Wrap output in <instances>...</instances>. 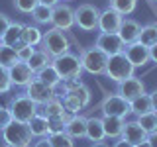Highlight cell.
Listing matches in <instances>:
<instances>
[{"label": "cell", "instance_id": "obj_13", "mask_svg": "<svg viewBox=\"0 0 157 147\" xmlns=\"http://www.w3.org/2000/svg\"><path fill=\"white\" fill-rule=\"evenodd\" d=\"M122 14H118L116 10L112 8H106L100 12V16H98V28L100 29V33H118V29H120V24H122Z\"/></svg>", "mask_w": 157, "mask_h": 147}, {"label": "cell", "instance_id": "obj_32", "mask_svg": "<svg viewBox=\"0 0 157 147\" xmlns=\"http://www.w3.org/2000/svg\"><path fill=\"white\" fill-rule=\"evenodd\" d=\"M49 141H51V147H75V141L73 137L65 134V131H59V134H51L47 135Z\"/></svg>", "mask_w": 157, "mask_h": 147}, {"label": "cell", "instance_id": "obj_28", "mask_svg": "<svg viewBox=\"0 0 157 147\" xmlns=\"http://www.w3.org/2000/svg\"><path fill=\"white\" fill-rule=\"evenodd\" d=\"M49 63H51V57H49L43 49H33L32 57L28 59V67L32 69L33 73H37L39 69H43L45 65H49Z\"/></svg>", "mask_w": 157, "mask_h": 147}, {"label": "cell", "instance_id": "obj_21", "mask_svg": "<svg viewBox=\"0 0 157 147\" xmlns=\"http://www.w3.org/2000/svg\"><path fill=\"white\" fill-rule=\"evenodd\" d=\"M37 114H43L45 118H53V116H63L65 114V108H63V102L59 98L53 96L51 100H47L45 104L37 106Z\"/></svg>", "mask_w": 157, "mask_h": 147}, {"label": "cell", "instance_id": "obj_40", "mask_svg": "<svg viewBox=\"0 0 157 147\" xmlns=\"http://www.w3.org/2000/svg\"><path fill=\"white\" fill-rule=\"evenodd\" d=\"M29 147H51V141H49L47 135H45V137H37V139L33 141Z\"/></svg>", "mask_w": 157, "mask_h": 147}, {"label": "cell", "instance_id": "obj_8", "mask_svg": "<svg viewBox=\"0 0 157 147\" xmlns=\"http://www.w3.org/2000/svg\"><path fill=\"white\" fill-rule=\"evenodd\" d=\"M100 110L104 116H118V118H126L130 114V102L124 100L122 96H118L116 92L114 94H108L104 96V100L100 102Z\"/></svg>", "mask_w": 157, "mask_h": 147}, {"label": "cell", "instance_id": "obj_5", "mask_svg": "<svg viewBox=\"0 0 157 147\" xmlns=\"http://www.w3.org/2000/svg\"><path fill=\"white\" fill-rule=\"evenodd\" d=\"M8 110H10V114H12V120L28 124V122L37 114V104L32 98H28L26 94H20V96L10 98Z\"/></svg>", "mask_w": 157, "mask_h": 147}, {"label": "cell", "instance_id": "obj_38", "mask_svg": "<svg viewBox=\"0 0 157 147\" xmlns=\"http://www.w3.org/2000/svg\"><path fill=\"white\" fill-rule=\"evenodd\" d=\"M10 122H12V114H10V110L4 108V106H0V131H2Z\"/></svg>", "mask_w": 157, "mask_h": 147}, {"label": "cell", "instance_id": "obj_25", "mask_svg": "<svg viewBox=\"0 0 157 147\" xmlns=\"http://www.w3.org/2000/svg\"><path fill=\"white\" fill-rule=\"evenodd\" d=\"M130 112H134L136 116H141V114H147V112H153L151 108V100H149V94H140L137 98L130 100Z\"/></svg>", "mask_w": 157, "mask_h": 147}, {"label": "cell", "instance_id": "obj_16", "mask_svg": "<svg viewBox=\"0 0 157 147\" xmlns=\"http://www.w3.org/2000/svg\"><path fill=\"white\" fill-rule=\"evenodd\" d=\"M140 22L134 18H122V24H120V29H118V36H120V39L124 41V45H128V43H134L137 41V36H140Z\"/></svg>", "mask_w": 157, "mask_h": 147}, {"label": "cell", "instance_id": "obj_41", "mask_svg": "<svg viewBox=\"0 0 157 147\" xmlns=\"http://www.w3.org/2000/svg\"><path fill=\"white\" fill-rule=\"evenodd\" d=\"M149 61H153L155 65H157V43L149 47Z\"/></svg>", "mask_w": 157, "mask_h": 147}, {"label": "cell", "instance_id": "obj_6", "mask_svg": "<svg viewBox=\"0 0 157 147\" xmlns=\"http://www.w3.org/2000/svg\"><path fill=\"white\" fill-rule=\"evenodd\" d=\"M108 63V55L104 51H100L96 45L88 47L81 51V65L82 71L90 73V75H104V69Z\"/></svg>", "mask_w": 157, "mask_h": 147}, {"label": "cell", "instance_id": "obj_2", "mask_svg": "<svg viewBox=\"0 0 157 147\" xmlns=\"http://www.w3.org/2000/svg\"><path fill=\"white\" fill-rule=\"evenodd\" d=\"M2 139H4V143L14 145V147H29L32 141H33V135H32V131H29L28 124L12 120L2 130Z\"/></svg>", "mask_w": 157, "mask_h": 147}, {"label": "cell", "instance_id": "obj_11", "mask_svg": "<svg viewBox=\"0 0 157 147\" xmlns=\"http://www.w3.org/2000/svg\"><path fill=\"white\" fill-rule=\"evenodd\" d=\"M24 94H26L28 98H32V100L39 106V104H45L47 100L53 98V88L43 85L41 81H37V78H33L32 82L26 85V92H24Z\"/></svg>", "mask_w": 157, "mask_h": 147}, {"label": "cell", "instance_id": "obj_48", "mask_svg": "<svg viewBox=\"0 0 157 147\" xmlns=\"http://www.w3.org/2000/svg\"><path fill=\"white\" fill-rule=\"evenodd\" d=\"M153 114H155V118H157V110H153Z\"/></svg>", "mask_w": 157, "mask_h": 147}, {"label": "cell", "instance_id": "obj_23", "mask_svg": "<svg viewBox=\"0 0 157 147\" xmlns=\"http://www.w3.org/2000/svg\"><path fill=\"white\" fill-rule=\"evenodd\" d=\"M29 126V131H32L33 137H45L49 135V130H47V118L43 114H36L32 120L28 122Z\"/></svg>", "mask_w": 157, "mask_h": 147}, {"label": "cell", "instance_id": "obj_47", "mask_svg": "<svg viewBox=\"0 0 157 147\" xmlns=\"http://www.w3.org/2000/svg\"><path fill=\"white\" fill-rule=\"evenodd\" d=\"M90 147H108V143H104V141H96V143H92Z\"/></svg>", "mask_w": 157, "mask_h": 147}, {"label": "cell", "instance_id": "obj_33", "mask_svg": "<svg viewBox=\"0 0 157 147\" xmlns=\"http://www.w3.org/2000/svg\"><path fill=\"white\" fill-rule=\"evenodd\" d=\"M137 124L144 127L145 134H151V131H157V118L153 112H147V114L137 116Z\"/></svg>", "mask_w": 157, "mask_h": 147}, {"label": "cell", "instance_id": "obj_49", "mask_svg": "<svg viewBox=\"0 0 157 147\" xmlns=\"http://www.w3.org/2000/svg\"><path fill=\"white\" fill-rule=\"evenodd\" d=\"M4 147H14V145H8V143H6V145H4Z\"/></svg>", "mask_w": 157, "mask_h": 147}, {"label": "cell", "instance_id": "obj_46", "mask_svg": "<svg viewBox=\"0 0 157 147\" xmlns=\"http://www.w3.org/2000/svg\"><path fill=\"white\" fill-rule=\"evenodd\" d=\"M134 147H151V145H149V141H147V139H144V141H140V143H136Z\"/></svg>", "mask_w": 157, "mask_h": 147}, {"label": "cell", "instance_id": "obj_1", "mask_svg": "<svg viewBox=\"0 0 157 147\" xmlns=\"http://www.w3.org/2000/svg\"><path fill=\"white\" fill-rule=\"evenodd\" d=\"M51 65L53 69L59 73L61 81H69V78H81L82 73V65H81V57L75 55V53L67 51L59 57L51 59Z\"/></svg>", "mask_w": 157, "mask_h": 147}, {"label": "cell", "instance_id": "obj_36", "mask_svg": "<svg viewBox=\"0 0 157 147\" xmlns=\"http://www.w3.org/2000/svg\"><path fill=\"white\" fill-rule=\"evenodd\" d=\"M12 88V82H10V75H8V69L0 65V94H6Z\"/></svg>", "mask_w": 157, "mask_h": 147}, {"label": "cell", "instance_id": "obj_7", "mask_svg": "<svg viewBox=\"0 0 157 147\" xmlns=\"http://www.w3.org/2000/svg\"><path fill=\"white\" fill-rule=\"evenodd\" d=\"M98 16L100 10L94 4H81L75 10V26L82 32H94L98 28Z\"/></svg>", "mask_w": 157, "mask_h": 147}, {"label": "cell", "instance_id": "obj_10", "mask_svg": "<svg viewBox=\"0 0 157 147\" xmlns=\"http://www.w3.org/2000/svg\"><path fill=\"white\" fill-rule=\"evenodd\" d=\"M116 94L118 96H122L124 100H134V98H137L140 94H144L145 92V85L140 81V78H136V77H130V78H124V81H120V82H116Z\"/></svg>", "mask_w": 157, "mask_h": 147}, {"label": "cell", "instance_id": "obj_20", "mask_svg": "<svg viewBox=\"0 0 157 147\" xmlns=\"http://www.w3.org/2000/svg\"><path fill=\"white\" fill-rule=\"evenodd\" d=\"M86 139H90L92 143L96 141H104V126H102V118H86Z\"/></svg>", "mask_w": 157, "mask_h": 147}, {"label": "cell", "instance_id": "obj_44", "mask_svg": "<svg viewBox=\"0 0 157 147\" xmlns=\"http://www.w3.org/2000/svg\"><path fill=\"white\" fill-rule=\"evenodd\" d=\"M149 100H151V108H153V110H157V90H153L149 94Z\"/></svg>", "mask_w": 157, "mask_h": 147}, {"label": "cell", "instance_id": "obj_15", "mask_svg": "<svg viewBox=\"0 0 157 147\" xmlns=\"http://www.w3.org/2000/svg\"><path fill=\"white\" fill-rule=\"evenodd\" d=\"M122 53L128 57V61L134 67H144V65H147V61H149V47L141 45L140 41L128 43Z\"/></svg>", "mask_w": 157, "mask_h": 147}, {"label": "cell", "instance_id": "obj_9", "mask_svg": "<svg viewBox=\"0 0 157 147\" xmlns=\"http://www.w3.org/2000/svg\"><path fill=\"white\" fill-rule=\"evenodd\" d=\"M51 24L57 29H71L75 26V10L69 4H55L53 6V16H51Z\"/></svg>", "mask_w": 157, "mask_h": 147}, {"label": "cell", "instance_id": "obj_12", "mask_svg": "<svg viewBox=\"0 0 157 147\" xmlns=\"http://www.w3.org/2000/svg\"><path fill=\"white\" fill-rule=\"evenodd\" d=\"M94 45L100 49V51H104L108 57L116 55V53H122V51H124V47H126L118 33H98Z\"/></svg>", "mask_w": 157, "mask_h": 147}, {"label": "cell", "instance_id": "obj_22", "mask_svg": "<svg viewBox=\"0 0 157 147\" xmlns=\"http://www.w3.org/2000/svg\"><path fill=\"white\" fill-rule=\"evenodd\" d=\"M41 37H43V32L37 26H32V24H26V26H24L22 41L26 43V45H32V47L39 45V43H41Z\"/></svg>", "mask_w": 157, "mask_h": 147}, {"label": "cell", "instance_id": "obj_45", "mask_svg": "<svg viewBox=\"0 0 157 147\" xmlns=\"http://www.w3.org/2000/svg\"><path fill=\"white\" fill-rule=\"evenodd\" d=\"M37 2H39V4H45V6H51V8H53V6H55V4L59 2V0H37Z\"/></svg>", "mask_w": 157, "mask_h": 147}, {"label": "cell", "instance_id": "obj_34", "mask_svg": "<svg viewBox=\"0 0 157 147\" xmlns=\"http://www.w3.org/2000/svg\"><path fill=\"white\" fill-rule=\"evenodd\" d=\"M61 102H63V108H65V112H69V114H81V110H82V106H81V102L77 100L73 94H65L61 98Z\"/></svg>", "mask_w": 157, "mask_h": 147}, {"label": "cell", "instance_id": "obj_27", "mask_svg": "<svg viewBox=\"0 0 157 147\" xmlns=\"http://www.w3.org/2000/svg\"><path fill=\"white\" fill-rule=\"evenodd\" d=\"M137 41L145 47H151L157 43V24H147V26H141L140 36H137Z\"/></svg>", "mask_w": 157, "mask_h": 147}, {"label": "cell", "instance_id": "obj_19", "mask_svg": "<svg viewBox=\"0 0 157 147\" xmlns=\"http://www.w3.org/2000/svg\"><path fill=\"white\" fill-rule=\"evenodd\" d=\"M126 120L118 116H104L102 118V126H104V135L108 139H118L122 135V130H124Z\"/></svg>", "mask_w": 157, "mask_h": 147}, {"label": "cell", "instance_id": "obj_26", "mask_svg": "<svg viewBox=\"0 0 157 147\" xmlns=\"http://www.w3.org/2000/svg\"><path fill=\"white\" fill-rule=\"evenodd\" d=\"M22 29H24V24H20V22H12V24H10V28L6 29V33L2 36V39H0V41L6 43V45H10V47H14L18 41H22Z\"/></svg>", "mask_w": 157, "mask_h": 147}, {"label": "cell", "instance_id": "obj_4", "mask_svg": "<svg viewBox=\"0 0 157 147\" xmlns=\"http://www.w3.org/2000/svg\"><path fill=\"white\" fill-rule=\"evenodd\" d=\"M134 65L128 61V57L124 53H116V55H110L108 57V63H106V69H104V75L114 82H120L124 78H130L134 77Z\"/></svg>", "mask_w": 157, "mask_h": 147}, {"label": "cell", "instance_id": "obj_14", "mask_svg": "<svg viewBox=\"0 0 157 147\" xmlns=\"http://www.w3.org/2000/svg\"><path fill=\"white\" fill-rule=\"evenodd\" d=\"M8 75H10V82H12V86H26L28 82H32L33 78H36V73L32 71V69L28 67V63H14L12 67L8 69Z\"/></svg>", "mask_w": 157, "mask_h": 147}, {"label": "cell", "instance_id": "obj_24", "mask_svg": "<svg viewBox=\"0 0 157 147\" xmlns=\"http://www.w3.org/2000/svg\"><path fill=\"white\" fill-rule=\"evenodd\" d=\"M36 78L37 81H41L43 85H47V86H55L59 81H61V77H59V73L53 69V65L49 63V65H45L43 69H39V71L36 73Z\"/></svg>", "mask_w": 157, "mask_h": 147}, {"label": "cell", "instance_id": "obj_18", "mask_svg": "<svg viewBox=\"0 0 157 147\" xmlns=\"http://www.w3.org/2000/svg\"><path fill=\"white\" fill-rule=\"evenodd\" d=\"M65 134H69L73 139H82L86 135V118L81 114L71 116V120L65 124Z\"/></svg>", "mask_w": 157, "mask_h": 147}, {"label": "cell", "instance_id": "obj_3", "mask_svg": "<svg viewBox=\"0 0 157 147\" xmlns=\"http://www.w3.org/2000/svg\"><path fill=\"white\" fill-rule=\"evenodd\" d=\"M39 45H41V49L51 59L67 53L69 47H71L67 36L63 33V29H57V28H51V29H47V32H43V37H41V43H39Z\"/></svg>", "mask_w": 157, "mask_h": 147}, {"label": "cell", "instance_id": "obj_30", "mask_svg": "<svg viewBox=\"0 0 157 147\" xmlns=\"http://www.w3.org/2000/svg\"><path fill=\"white\" fill-rule=\"evenodd\" d=\"M108 8L116 10L122 16H130L136 12L137 8V0H108Z\"/></svg>", "mask_w": 157, "mask_h": 147}, {"label": "cell", "instance_id": "obj_37", "mask_svg": "<svg viewBox=\"0 0 157 147\" xmlns=\"http://www.w3.org/2000/svg\"><path fill=\"white\" fill-rule=\"evenodd\" d=\"M32 53H33V47L32 45H22L20 49H16L18 61H22V63H28V59L32 57Z\"/></svg>", "mask_w": 157, "mask_h": 147}, {"label": "cell", "instance_id": "obj_43", "mask_svg": "<svg viewBox=\"0 0 157 147\" xmlns=\"http://www.w3.org/2000/svg\"><path fill=\"white\" fill-rule=\"evenodd\" d=\"M112 147H134V145H132V143H128V141H124L122 137H118V141H116V143L112 145Z\"/></svg>", "mask_w": 157, "mask_h": 147}, {"label": "cell", "instance_id": "obj_31", "mask_svg": "<svg viewBox=\"0 0 157 147\" xmlns=\"http://www.w3.org/2000/svg\"><path fill=\"white\" fill-rule=\"evenodd\" d=\"M14 63H18L16 49L0 41V65H2V67H6V69H10V67L14 65Z\"/></svg>", "mask_w": 157, "mask_h": 147}, {"label": "cell", "instance_id": "obj_35", "mask_svg": "<svg viewBox=\"0 0 157 147\" xmlns=\"http://www.w3.org/2000/svg\"><path fill=\"white\" fill-rule=\"evenodd\" d=\"M37 4H39L37 0H14V8H16L20 14H32Z\"/></svg>", "mask_w": 157, "mask_h": 147}, {"label": "cell", "instance_id": "obj_39", "mask_svg": "<svg viewBox=\"0 0 157 147\" xmlns=\"http://www.w3.org/2000/svg\"><path fill=\"white\" fill-rule=\"evenodd\" d=\"M10 24H12V20H10L6 14H0V39H2V36L6 33V29L10 28Z\"/></svg>", "mask_w": 157, "mask_h": 147}, {"label": "cell", "instance_id": "obj_29", "mask_svg": "<svg viewBox=\"0 0 157 147\" xmlns=\"http://www.w3.org/2000/svg\"><path fill=\"white\" fill-rule=\"evenodd\" d=\"M51 16H53V8L45 6V4H37L32 12V20L37 26H47V24H51Z\"/></svg>", "mask_w": 157, "mask_h": 147}, {"label": "cell", "instance_id": "obj_17", "mask_svg": "<svg viewBox=\"0 0 157 147\" xmlns=\"http://www.w3.org/2000/svg\"><path fill=\"white\" fill-rule=\"evenodd\" d=\"M120 137H122L124 141H128V143L136 145V143H140V141L147 139V134L144 131V127L137 124V120H136V122H126Z\"/></svg>", "mask_w": 157, "mask_h": 147}, {"label": "cell", "instance_id": "obj_42", "mask_svg": "<svg viewBox=\"0 0 157 147\" xmlns=\"http://www.w3.org/2000/svg\"><path fill=\"white\" fill-rule=\"evenodd\" d=\"M147 141H149L151 147H157V131H151V134H147Z\"/></svg>", "mask_w": 157, "mask_h": 147}]
</instances>
